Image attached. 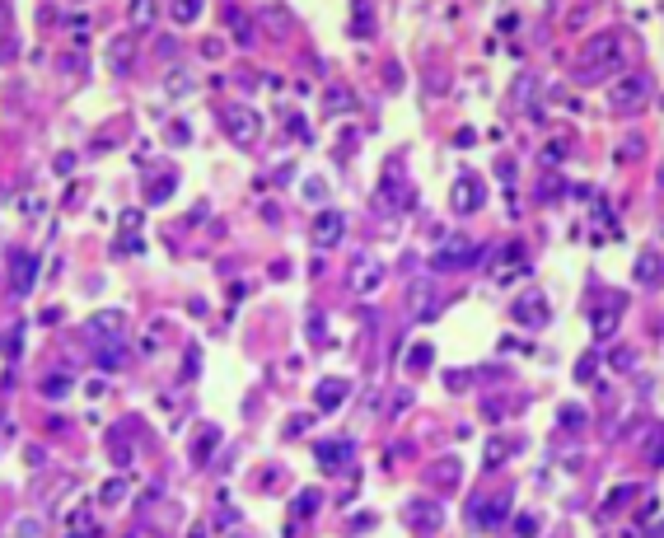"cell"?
Instances as JSON below:
<instances>
[{
  "instance_id": "cell-1",
  "label": "cell",
  "mask_w": 664,
  "mask_h": 538,
  "mask_svg": "<svg viewBox=\"0 0 664 538\" xmlns=\"http://www.w3.org/2000/svg\"><path fill=\"white\" fill-rule=\"evenodd\" d=\"M622 66V33H599V38H589V47L580 52V75H608Z\"/></svg>"
},
{
  "instance_id": "cell-2",
  "label": "cell",
  "mask_w": 664,
  "mask_h": 538,
  "mask_svg": "<svg viewBox=\"0 0 664 538\" xmlns=\"http://www.w3.org/2000/svg\"><path fill=\"white\" fill-rule=\"evenodd\" d=\"M402 519H407L417 534H435V529L445 524V506H440L435 496H412V501L402 506Z\"/></svg>"
},
{
  "instance_id": "cell-3",
  "label": "cell",
  "mask_w": 664,
  "mask_h": 538,
  "mask_svg": "<svg viewBox=\"0 0 664 538\" xmlns=\"http://www.w3.org/2000/svg\"><path fill=\"white\" fill-rule=\"evenodd\" d=\"M225 132H230V140L248 145V140L258 136V117H253L248 108H230V112H225Z\"/></svg>"
},
{
  "instance_id": "cell-4",
  "label": "cell",
  "mask_w": 664,
  "mask_h": 538,
  "mask_svg": "<svg viewBox=\"0 0 664 538\" xmlns=\"http://www.w3.org/2000/svg\"><path fill=\"white\" fill-rule=\"evenodd\" d=\"M473 258H478V248H473V243L454 239L450 248H440V253H435V262H430V267H435V271H450V267H463V262H473Z\"/></svg>"
},
{
  "instance_id": "cell-5",
  "label": "cell",
  "mask_w": 664,
  "mask_h": 538,
  "mask_svg": "<svg viewBox=\"0 0 664 538\" xmlns=\"http://www.w3.org/2000/svg\"><path fill=\"white\" fill-rule=\"evenodd\" d=\"M482 197H487V192H482L478 178H458V183H454V211H458V215L478 211V206H482Z\"/></svg>"
},
{
  "instance_id": "cell-6",
  "label": "cell",
  "mask_w": 664,
  "mask_h": 538,
  "mask_svg": "<svg viewBox=\"0 0 664 538\" xmlns=\"http://www.w3.org/2000/svg\"><path fill=\"white\" fill-rule=\"evenodd\" d=\"M515 319L529 323V328H543V323H548V299L538 295V291H533V295H524L519 304H515Z\"/></svg>"
},
{
  "instance_id": "cell-7",
  "label": "cell",
  "mask_w": 664,
  "mask_h": 538,
  "mask_svg": "<svg viewBox=\"0 0 664 538\" xmlns=\"http://www.w3.org/2000/svg\"><path fill=\"white\" fill-rule=\"evenodd\" d=\"M314 403H319L323 412L342 407V403H346V379H323V384H319V393H314Z\"/></svg>"
},
{
  "instance_id": "cell-8",
  "label": "cell",
  "mask_w": 664,
  "mask_h": 538,
  "mask_svg": "<svg viewBox=\"0 0 664 538\" xmlns=\"http://www.w3.org/2000/svg\"><path fill=\"white\" fill-rule=\"evenodd\" d=\"M346 454H351V440H323V445H319V468L332 473V468H342V463H346Z\"/></svg>"
},
{
  "instance_id": "cell-9",
  "label": "cell",
  "mask_w": 664,
  "mask_h": 538,
  "mask_svg": "<svg viewBox=\"0 0 664 538\" xmlns=\"http://www.w3.org/2000/svg\"><path fill=\"white\" fill-rule=\"evenodd\" d=\"M342 215L332 211V215H319V225H314V243H319V248H328V243H337L342 239Z\"/></svg>"
},
{
  "instance_id": "cell-10",
  "label": "cell",
  "mask_w": 664,
  "mask_h": 538,
  "mask_svg": "<svg viewBox=\"0 0 664 538\" xmlns=\"http://www.w3.org/2000/svg\"><path fill=\"white\" fill-rule=\"evenodd\" d=\"M33 271H38V262L28 258V253H14V295H28V286H33Z\"/></svg>"
},
{
  "instance_id": "cell-11",
  "label": "cell",
  "mask_w": 664,
  "mask_h": 538,
  "mask_svg": "<svg viewBox=\"0 0 664 538\" xmlns=\"http://www.w3.org/2000/svg\"><path fill=\"white\" fill-rule=\"evenodd\" d=\"M412 304H417V319H435V314H440V299L430 295V286H426V281H417V286H412Z\"/></svg>"
},
{
  "instance_id": "cell-12",
  "label": "cell",
  "mask_w": 664,
  "mask_h": 538,
  "mask_svg": "<svg viewBox=\"0 0 664 538\" xmlns=\"http://www.w3.org/2000/svg\"><path fill=\"white\" fill-rule=\"evenodd\" d=\"M641 99H645V80H622L617 89H613V103H617V108L641 103Z\"/></svg>"
},
{
  "instance_id": "cell-13",
  "label": "cell",
  "mask_w": 664,
  "mask_h": 538,
  "mask_svg": "<svg viewBox=\"0 0 664 538\" xmlns=\"http://www.w3.org/2000/svg\"><path fill=\"white\" fill-rule=\"evenodd\" d=\"M505 506H510V501H505V496H496V501H491V506H487V511H473V519H478L482 529H491V524H501V515H505Z\"/></svg>"
},
{
  "instance_id": "cell-14",
  "label": "cell",
  "mask_w": 664,
  "mask_h": 538,
  "mask_svg": "<svg viewBox=\"0 0 664 538\" xmlns=\"http://www.w3.org/2000/svg\"><path fill=\"white\" fill-rule=\"evenodd\" d=\"M211 445H220V426H206L201 435H197V440H192V458L201 463V458L211 454Z\"/></svg>"
},
{
  "instance_id": "cell-15",
  "label": "cell",
  "mask_w": 664,
  "mask_h": 538,
  "mask_svg": "<svg viewBox=\"0 0 664 538\" xmlns=\"http://www.w3.org/2000/svg\"><path fill=\"white\" fill-rule=\"evenodd\" d=\"M178 24H192L197 14H201V0H173V10H169Z\"/></svg>"
},
{
  "instance_id": "cell-16",
  "label": "cell",
  "mask_w": 664,
  "mask_h": 538,
  "mask_svg": "<svg viewBox=\"0 0 664 538\" xmlns=\"http://www.w3.org/2000/svg\"><path fill=\"white\" fill-rule=\"evenodd\" d=\"M71 393V379L66 375H47L42 379V398H66Z\"/></svg>"
},
{
  "instance_id": "cell-17",
  "label": "cell",
  "mask_w": 664,
  "mask_h": 538,
  "mask_svg": "<svg viewBox=\"0 0 664 538\" xmlns=\"http://www.w3.org/2000/svg\"><path fill=\"white\" fill-rule=\"evenodd\" d=\"M122 496H127V482H122V478H112V482H103V491H99V501H103V506H117Z\"/></svg>"
},
{
  "instance_id": "cell-18",
  "label": "cell",
  "mask_w": 664,
  "mask_h": 538,
  "mask_svg": "<svg viewBox=\"0 0 664 538\" xmlns=\"http://www.w3.org/2000/svg\"><path fill=\"white\" fill-rule=\"evenodd\" d=\"M430 365V342H417V351L407 356V370H426Z\"/></svg>"
},
{
  "instance_id": "cell-19",
  "label": "cell",
  "mask_w": 664,
  "mask_h": 538,
  "mask_svg": "<svg viewBox=\"0 0 664 538\" xmlns=\"http://www.w3.org/2000/svg\"><path fill=\"white\" fill-rule=\"evenodd\" d=\"M112 66H117V71H127V66H132V42H127V38H122V42H112Z\"/></svg>"
},
{
  "instance_id": "cell-20",
  "label": "cell",
  "mask_w": 664,
  "mask_h": 538,
  "mask_svg": "<svg viewBox=\"0 0 664 538\" xmlns=\"http://www.w3.org/2000/svg\"><path fill=\"white\" fill-rule=\"evenodd\" d=\"M655 267H660V262H655V253H645V258H641V271H637L645 286H655V281H660V271H655Z\"/></svg>"
},
{
  "instance_id": "cell-21",
  "label": "cell",
  "mask_w": 664,
  "mask_h": 538,
  "mask_svg": "<svg viewBox=\"0 0 664 538\" xmlns=\"http://www.w3.org/2000/svg\"><path fill=\"white\" fill-rule=\"evenodd\" d=\"M155 19V0H136L132 5V24H150Z\"/></svg>"
},
{
  "instance_id": "cell-22",
  "label": "cell",
  "mask_w": 664,
  "mask_h": 538,
  "mask_svg": "<svg viewBox=\"0 0 664 538\" xmlns=\"http://www.w3.org/2000/svg\"><path fill=\"white\" fill-rule=\"evenodd\" d=\"M645 458H650V463H664V426H655V435H650V450H645Z\"/></svg>"
},
{
  "instance_id": "cell-23",
  "label": "cell",
  "mask_w": 664,
  "mask_h": 538,
  "mask_svg": "<svg viewBox=\"0 0 664 538\" xmlns=\"http://www.w3.org/2000/svg\"><path fill=\"white\" fill-rule=\"evenodd\" d=\"M122 360H127V356H122L117 347H103V351H99V365H103V370H122Z\"/></svg>"
},
{
  "instance_id": "cell-24",
  "label": "cell",
  "mask_w": 664,
  "mask_h": 538,
  "mask_svg": "<svg viewBox=\"0 0 664 538\" xmlns=\"http://www.w3.org/2000/svg\"><path fill=\"white\" fill-rule=\"evenodd\" d=\"M515 534H519V538H538V515H519V519H515Z\"/></svg>"
},
{
  "instance_id": "cell-25",
  "label": "cell",
  "mask_w": 664,
  "mask_h": 538,
  "mask_svg": "<svg viewBox=\"0 0 664 538\" xmlns=\"http://www.w3.org/2000/svg\"><path fill=\"white\" fill-rule=\"evenodd\" d=\"M617 319H622L617 309H608V314H599V323H594V332H599V337H608L613 328H617Z\"/></svg>"
},
{
  "instance_id": "cell-26",
  "label": "cell",
  "mask_w": 664,
  "mask_h": 538,
  "mask_svg": "<svg viewBox=\"0 0 664 538\" xmlns=\"http://www.w3.org/2000/svg\"><path fill=\"white\" fill-rule=\"evenodd\" d=\"M89 328H94V332H103V328H112V332H117V328H122V314H99Z\"/></svg>"
},
{
  "instance_id": "cell-27",
  "label": "cell",
  "mask_w": 664,
  "mask_h": 538,
  "mask_svg": "<svg viewBox=\"0 0 664 538\" xmlns=\"http://www.w3.org/2000/svg\"><path fill=\"white\" fill-rule=\"evenodd\" d=\"M365 271V276H356V286H360V291H374V286H379V267H360Z\"/></svg>"
},
{
  "instance_id": "cell-28",
  "label": "cell",
  "mask_w": 664,
  "mask_h": 538,
  "mask_svg": "<svg viewBox=\"0 0 664 538\" xmlns=\"http://www.w3.org/2000/svg\"><path fill=\"white\" fill-rule=\"evenodd\" d=\"M169 192H173V178H160V183H155V188H150V201H164V197H169Z\"/></svg>"
},
{
  "instance_id": "cell-29",
  "label": "cell",
  "mask_w": 664,
  "mask_h": 538,
  "mask_svg": "<svg viewBox=\"0 0 664 538\" xmlns=\"http://www.w3.org/2000/svg\"><path fill=\"white\" fill-rule=\"evenodd\" d=\"M351 103V94H342V89H328V108H346Z\"/></svg>"
},
{
  "instance_id": "cell-30",
  "label": "cell",
  "mask_w": 664,
  "mask_h": 538,
  "mask_svg": "<svg viewBox=\"0 0 664 538\" xmlns=\"http://www.w3.org/2000/svg\"><path fill=\"white\" fill-rule=\"evenodd\" d=\"M561 426H580V407H561Z\"/></svg>"
},
{
  "instance_id": "cell-31",
  "label": "cell",
  "mask_w": 664,
  "mask_h": 538,
  "mask_svg": "<svg viewBox=\"0 0 664 538\" xmlns=\"http://www.w3.org/2000/svg\"><path fill=\"white\" fill-rule=\"evenodd\" d=\"M314 506H319V491H304V496H299V515H309Z\"/></svg>"
}]
</instances>
